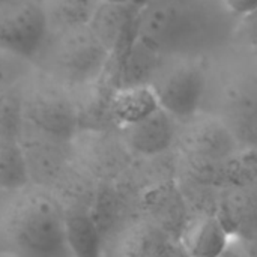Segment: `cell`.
Here are the masks:
<instances>
[{"mask_svg": "<svg viewBox=\"0 0 257 257\" xmlns=\"http://www.w3.org/2000/svg\"><path fill=\"white\" fill-rule=\"evenodd\" d=\"M236 17L223 0H148L137 39L161 56L208 59L233 41Z\"/></svg>", "mask_w": 257, "mask_h": 257, "instance_id": "obj_1", "label": "cell"}, {"mask_svg": "<svg viewBox=\"0 0 257 257\" xmlns=\"http://www.w3.org/2000/svg\"><path fill=\"white\" fill-rule=\"evenodd\" d=\"M236 137L242 149L257 151V53L230 42L205 59L202 110Z\"/></svg>", "mask_w": 257, "mask_h": 257, "instance_id": "obj_2", "label": "cell"}, {"mask_svg": "<svg viewBox=\"0 0 257 257\" xmlns=\"http://www.w3.org/2000/svg\"><path fill=\"white\" fill-rule=\"evenodd\" d=\"M0 256L71 257L63 211L45 188L0 190Z\"/></svg>", "mask_w": 257, "mask_h": 257, "instance_id": "obj_3", "label": "cell"}, {"mask_svg": "<svg viewBox=\"0 0 257 257\" xmlns=\"http://www.w3.org/2000/svg\"><path fill=\"white\" fill-rule=\"evenodd\" d=\"M111 59L107 47L84 26L48 32L32 66L78 95L105 78Z\"/></svg>", "mask_w": 257, "mask_h": 257, "instance_id": "obj_4", "label": "cell"}, {"mask_svg": "<svg viewBox=\"0 0 257 257\" xmlns=\"http://www.w3.org/2000/svg\"><path fill=\"white\" fill-rule=\"evenodd\" d=\"M23 119L35 130L72 142L80 131L75 93L32 66L23 83Z\"/></svg>", "mask_w": 257, "mask_h": 257, "instance_id": "obj_5", "label": "cell"}, {"mask_svg": "<svg viewBox=\"0 0 257 257\" xmlns=\"http://www.w3.org/2000/svg\"><path fill=\"white\" fill-rule=\"evenodd\" d=\"M160 107L178 122L202 110L205 95V59L161 56L151 80Z\"/></svg>", "mask_w": 257, "mask_h": 257, "instance_id": "obj_6", "label": "cell"}, {"mask_svg": "<svg viewBox=\"0 0 257 257\" xmlns=\"http://www.w3.org/2000/svg\"><path fill=\"white\" fill-rule=\"evenodd\" d=\"M218 215L235 238H257V151L242 149L220 193Z\"/></svg>", "mask_w": 257, "mask_h": 257, "instance_id": "obj_7", "label": "cell"}, {"mask_svg": "<svg viewBox=\"0 0 257 257\" xmlns=\"http://www.w3.org/2000/svg\"><path fill=\"white\" fill-rule=\"evenodd\" d=\"M48 33L42 0L0 3V53L33 62Z\"/></svg>", "mask_w": 257, "mask_h": 257, "instance_id": "obj_8", "label": "cell"}, {"mask_svg": "<svg viewBox=\"0 0 257 257\" xmlns=\"http://www.w3.org/2000/svg\"><path fill=\"white\" fill-rule=\"evenodd\" d=\"M72 151L74 160L99 184L116 181L136 161L117 128L80 130Z\"/></svg>", "mask_w": 257, "mask_h": 257, "instance_id": "obj_9", "label": "cell"}, {"mask_svg": "<svg viewBox=\"0 0 257 257\" xmlns=\"http://www.w3.org/2000/svg\"><path fill=\"white\" fill-rule=\"evenodd\" d=\"M102 257L188 256L178 235L146 218H134L105 239Z\"/></svg>", "mask_w": 257, "mask_h": 257, "instance_id": "obj_10", "label": "cell"}, {"mask_svg": "<svg viewBox=\"0 0 257 257\" xmlns=\"http://www.w3.org/2000/svg\"><path fill=\"white\" fill-rule=\"evenodd\" d=\"M20 143L24 151L30 184L48 190L72 164V142L23 123Z\"/></svg>", "mask_w": 257, "mask_h": 257, "instance_id": "obj_11", "label": "cell"}, {"mask_svg": "<svg viewBox=\"0 0 257 257\" xmlns=\"http://www.w3.org/2000/svg\"><path fill=\"white\" fill-rule=\"evenodd\" d=\"M178 128L179 122L160 108L149 117L119 131L134 158L155 160L175 151Z\"/></svg>", "mask_w": 257, "mask_h": 257, "instance_id": "obj_12", "label": "cell"}, {"mask_svg": "<svg viewBox=\"0 0 257 257\" xmlns=\"http://www.w3.org/2000/svg\"><path fill=\"white\" fill-rule=\"evenodd\" d=\"M137 5H117L104 2L99 5L89 27L116 59L122 56L137 39Z\"/></svg>", "mask_w": 257, "mask_h": 257, "instance_id": "obj_13", "label": "cell"}, {"mask_svg": "<svg viewBox=\"0 0 257 257\" xmlns=\"http://www.w3.org/2000/svg\"><path fill=\"white\" fill-rule=\"evenodd\" d=\"M179 238L188 257H220L235 239L218 214L191 217Z\"/></svg>", "mask_w": 257, "mask_h": 257, "instance_id": "obj_14", "label": "cell"}, {"mask_svg": "<svg viewBox=\"0 0 257 257\" xmlns=\"http://www.w3.org/2000/svg\"><path fill=\"white\" fill-rule=\"evenodd\" d=\"M160 108L158 98L151 86L114 89L108 102L110 119L117 130L134 125Z\"/></svg>", "mask_w": 257, "mask_h": 257, "instance_id": "obj_15", "label": "cell"}, {"mask_svg": "<svg viewBox=\"0 0 257 257\" xmlns=\"http://www.w3.org/2000/svg\"><path fill=\"white\" fill-rule=\"evenodd\" d=\"M63 226L71 257L104 256V236L90 211H65Z\"/></svg>", "mask_w": 257, "mask_h": 257, "instance_id": "obj_16", "label": "cell"}, {"mask_svg": "<svg viewBox=\"0 0 257 257\" xmlns=\"http://www.w3.org/2000/svg\"><path fill=\"white\" fill-rule=\"evenodd\" d=\"M102 0H42L48 32L89 26Z\"/></svg>", "mask_w": 257, "mask_h": 257, "instance_id": "obj_17", "label": "cell"}, {"mask_svg": "<svg viewBox=\"0 0 257 257\" xmlns=\"http://www.w3.org/2000/svg\"><path fill=\"white\" fill-rule=\"evenodd\" d=\"M29 184V169L20 139L0 137V190H15Z\"/></svg>", "mask_w": 257, "mask_h": 257, "instance_id": "obj_18", "label": "cell"}, {"mask_svg": "<svg viewBox=\"0 0 257 257\" xmlns=\"http://www.w3.org/2000/svg\"><path fill=\"white\" fill-rule=\"evenodd\" d=\"M24 83V80H23ZM23 83L0 96V137L20 139L23 130Z\"/></svg>", "mask_w": 257, "mask_h": 257, "instance_id": "obj_19", "label": "cell"}, {"mask_svg": "<svg viewBox=\"0 0 257 257\" xmlns=\"http://www.w3.org/2000/svg\"><path fill=\"white\" fill-rule=\"evenodd\" d=\"M30 69V62L0 53V96L23 83Z\"/></svg>", "mask_w": 257, "mask_h": 257, "instance_id": "obj_20", "label": "cell"}, {"mask_svg": "<svg viewBox=\"0 0 257 257\" xmlns=\"http://www.w3.org/2000/svg\"><path fill=\"white\" fill-rule=\"evenodd\" d=\"M233 42L257 50V6L236 18Z\"/></svg>", "mask_w": 257, "mask_h": 257, "instance_id": "obj_21", "label": "cell"}, {"mask_svg": "<svg viewBox=\"0 0 257 257\" xmlns=\"http://www.w3.org/2000/svg\"><path fill=\"white\" fill-rule=\"evenodd\" d=\"M223 2L236 18L257 6V0H223Z\"/></svg>", "mask_w": 257, "mask_h": 257, "instance_id": "obj_22", "label": "cell"}, {"mask_svg": "<svg viewBox=\"0 0 257 257\" xmlns=\"http://www.w3.org/2000/svg\"><path fill=\"white\" fill-rule=\"evenodd\" d=\"M220 257H248V253H247L245 244L241 239L235 238L233 242L230 244V247Z\"/></svg>", "mask_w": 257, "mask_h": 257, "instance_id": "obj_23", "label": "cell"}, {"mask_svg": "<svg viewBox=\"0 0 257 257\" xmlns=\"http://www.w3.org/2000/svg\"><path fill=\"white\" fill-rule=\"evenodd\" d=\"M242 241V239H241ZM245 244V248H247V253L248 257H257V238L254 239H250V241H242Z\"/></svg>", "mask_w": 257, "mask_h": 257, "instance_id": "obj_24", "label": "cell"}, {"mask_svg": "<svg viewBox=\"0 0 257 257\" xmlns=\"http://www.w3.org/2000/svg\"><path fill=\"white\" fill-rule=\"evenodd\" d=\"M104 2L117 3V5H137L139 6V0H104Z\"/></svg>", "mask_w": 257, "mask_h": 257, "instance_id": "obj_25", "label": "cell"}, {"mask_svg": "<svg viewBox=\"0 0 257 257\" xmlns=\"http://www.w3.org/2000/svg\"><path fill=\"white\" fill-rule=\"evenodd\" d=\"M146 2H148V0H139V6L143 5V3H146Z\"/></svg>", "mask_w": 257, "mask_h": 257, "instance_id": "obj_26", "label": "cell"}, {"mask_svg": "<svg viewBox=\"0 0 257 257\" xmlns=\"http://www.w3.org/2000/svg\"><path fill=\"white\" fill-rule=\"evenodd\" d=\"M5 2H9V0H0V3H5Z\"/></svg>", "mask_w": 257, "mask_h": 257, "instance_id": "obj_27", "label": "cell"}, {"mask_svg": "<svg viewBox=\"0 0 257 257\" xmlns=\"http://www.w3.org/2000/svg\"><path fill=\"white\" fill-rule=\"evenodd\" d=\"M254 51H256V53H257V50H254Z\"/></svg>", "mask_w": 257, "mask_h": 257, "instance_id": "obj_28", "label": "cell"}, {"mask_svg": "<svg viewBox=\"0 0 257 257\" xmlns=\"http://www.w3.org/2000/svg\"><path fill=\"white\" fill-rule=\"evenodd\" d=\"M0 257H3V256H0Z\"/></svg>", "mask_w": 257, "mask_h": 257, "instance_id": "obj_29", "label": "cell"}]
</instances>
